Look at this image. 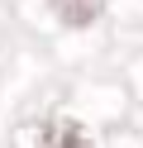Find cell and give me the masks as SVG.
<instances>
[{"mask_svg": "<svg viewBox=\"0 0 143 148\" xmlns=\"http://www.w3.org/2000/svg\"><path fill=\"white\" fill-rule=\"evenodd\" d=\"M53 10L62 24H72V29H86V24H95L105 14V0H53Z\"/></svg>", "mask_w": 143, "mask_h": 148, "instance_id": "6da1fadb", "label": "cell"}, {"mask_svg": "<svg viewBox=\"0 0 143 148\" xmlns=\"http://www.w3.org/2000/svg\"><path fill=\"white\" fill-rule=\"evenodd\" d=\"M38 148H91V143H86V129H81V124L53 119V124L43 129V138H38Z\"/></svg>", "mask_w": 143, "mask_h": 148, "instance_id": "7a4b0ae2", "label": "cell"}]
</instances>
